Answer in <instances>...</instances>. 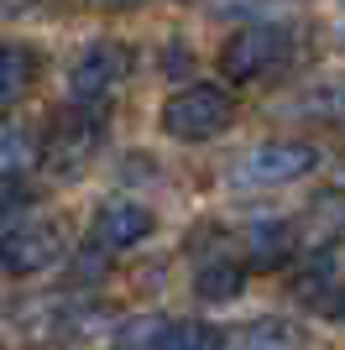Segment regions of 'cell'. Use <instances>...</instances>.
Masks as SVG:
<instances>
[{
  "instance_id": "obj_3",
  "label": "cell",
  "mask_w": 345,
  "mask_h": 350,
  "mask_svg": "<svg viewBox=\"0 0 345 350\" xmlns=\"http://www.w3.org/2000/svg\"><path fill=\"white\" fill-rule=\"evenodd\" d=\"M131 63H136V53H131L126 42H115V37L89 42L84 53L73 58V68H68L73 105H105V100H110V89L131 73Z\"/></svg>"
},
{
  "instance_id": "obj_16",
  "label": "cell",
  "mask_w": 345,
  "mask_h": 350,
  "mask_svg": "<svg viewBox=\"0 0 345 350\" xmlns=\"http://www.w3.org/2000/svg\"><path fill=\"white\" fill-rule=\"evenodd\" d=\"M84 5H94V11H136L142 0H84Z\"/></svg>"
},
{
  "instance_id": "obj_6",
  "label": "cell",
  "mask_w": 345,
  "mask_h": 350,
  "mask_svg": "<svg viewBox=\"0 0 345 350\" xmlns=\"http://www.w3.org/2000/svg\"><path fill=\"white\" fill-rule=\"evenodd\" d=\"M146 235H152V209L136 204V199H110V204H100V215L89 219V246L110 251V256L142 246Z\"/></svg>"
},
{
  "instance_id": "obj_8",
  "label": "cell",
  "mask_w": 345,
  "mask_h": 350,
  "mask_svg": "<svg viewBox=\"0 0 345 350\" xmlns=\"http://www.w3.org/2000/svg\"><path fill=\"white\" fill-rule=\"evenodd\" d=\"M293 246H298V235H293L288 219H251V225H246V267H251V272H277V267H288Z\"/></svg>"
},
{
  "instance_id": "obj_11",
  "label": "cell",
  "mask_w": 345,
  "mask_h": 350,
  "mask_svg": "<svg viewBox=\"0 0 345 350\" xmlns=\"http://www.w3.org/2000/svg\"><path fill=\"white\" fill-rule=\"evenodd\" d=\"M220 345H225V335H220L215 324H204V319H168L152 350H220Z\"/></svg>"
},
{
  "instance_id": "obj_17",
  "label": "cell",
  "mask_w": 345,
  "mask_h": 350,
  "mask_svg": "<svg viewBox=\"0 0 345 350\" xmlns=\"http://www.w3.org/2000/svg\"><path fill=\"white\" fill-rule=\"evenodd\" d=\"M335 219H340V230H345V204H340V209H335Z\"/></svg>"
},
{
  "instance_id": "obj_5",
  "label": "cell",
  "mask_w": 345,
  "mask_h": 350,
  "mask_svg": "<svg viewBox=\"0 0 345 350\" xmlns=\"http://www.w3.org/2000/svg\"><path fill=\"white\" fill-rule=\"evenodd\" d=\"M58 256H63V230H58L53 219H27V225L5 230V251H0L5 278H37Z\"/></svg>"
},
{
  "instance_id": "obj_13",
  "label": "cell",
  "mask_w": 345,
  "mask_h": 350,
  "mask_svg": "<svg viewBox=\"0 0 345 350\" xmlns=\"http://www.w3.org/2000/svg\"><path fill=\"white\" fill-rule=\"evenodd\" d=\"M303 324L298 319H283V314H267L246 329V350H303Z\"/></svg>"
},
{
  "instance_id": "obj_12",
  "label": "cell",
  "mask_w": 345,
  "mask_h": 350,
  "mask_svg": "<svg viewBox=\"0 0 345 350\" xmlns=\"http://www.w3.org/2000/svg\"><path fill=\"white\" fill-rule=\"evenodd\" d=\"M241 288H246V267L241 262H204L199 278H194V293H199L204 304H230Z\"/></svg>"
},
{
  "instance_id": "obj_1",
  "label": "cell",
  "mask_w": 345,
  "mask_h": 350,
  "mask_svg": "<svg viewBox=\"0 0 345 350\" xmlns=\"http://www.w3.org/2000/svg\"><path fill=\"white\" fill-rule=\"evenodd\" d=\"M288 53H293V31L277 27V21H251V27L230 31L225 47H220V73L230 84H257L272 68H283Z\"/></svg>"
},
{
  "instance_id": "obj_7",
  "label": "cell",
  "mask_w": 345,
  "mask_h": 350,
  "mask_svg": "<svg viewBox=\"0 0 345 350\" xmlns=\"http://www.w3.org/2000/svg\"><path fill=\"white\" fill-rule=\"evenodd\" d=\"M319 167V146L309 142H261L257 152H246L241 178L251 183H293V178H309Z\"/></svg>"
},
{
  "instance_id": "obj_4",
  "label": "cell",
  "mask_w": 345,
  "mask_h": 350,
  "mask_svg": "<svg viewBox=\"0 0 345 350\" xmlns=\"http://www.w3.org/2000/svg\"><path fill=\"white\" fill-rule=\"evenodd\" d=\"M100 116H94V105H73L68 116H58L53 136L42 142V167L53 178H73L94 157V146H100Z\"/></svg>"
},
{
  "instance_id": "obj_9",
  "label": "cell",
  "mask_w": 345,
  "mask_h": 350,
  "mask_svg": "<svg viewBox=\"0 0 345 350\" xmlns=\"http://www.w3.org/2000/svg\"><path fill=\"white\" fill-rule=\"evenodd\" d=\"M37 73H42V58H37L31 47L11 42L5 53H0V105H5V110L21 105V94L37 84Z\"/></svg>"
},
{
  "instance_id": "obj_2",
  "label": "cell",
  "mask_w": 345,
  "mask_h": 350,
  "mask_svg": "<svg viewBox=\"0 0 345 350\" xmlns=\"http://www.w3.org/2000/svg\"><path fill=\"white\" fill-rule=\"evenodd\" d=\"M235 120V100L220 84H188L162 105V131L172 142H209Z\"/></svg>"
},
{
  "instance_id": "obj_14",
  "label": "cell",
  "mask_w": 345,
  "mask_h": 350,
  "mask_svg": "<svg viewBox=\"0 0 345 350\" xmlns=\"http://www.w3.org/2000/svg\"><path fill=\"white\" fill-rule=\"evenodd\" d=\"M319 308H324V319H335V324H345V288H335V293H324V298H319Z\"/></svg>"
},
{
  "instance_id": "obj_10",
  "label": "cell",
  "mask_w": 345,
  "mask_h": 350,
  "mask_svg": "<svg viewBox=\"0 0 345 350\" xmlns=\"http://www.w3.org/2000/svg\"><path fill=\"white\" fill-rule=\"evenodd\" d=\"M37 162H42L37 136H27V131L11 120V126H5V136H0V167H5V189H11V183H21V178H27Z\"/></svg>"
},
{
  "instance_id": "obj_15",
  "label": "cell",
  "mask_w": 345,
  "mask_h": 350,
  "mask_svg": "<svg viewBox=\"0 0 345 350\" xmlns=\"http://www.w3.org/2000/svg\"><path fill=\"white\" fill-rule=\"evenodd\" d=\"M168 73H172V79H183V73H188V53H183V47H168Z\"/></svg>"
}]
</instances>
